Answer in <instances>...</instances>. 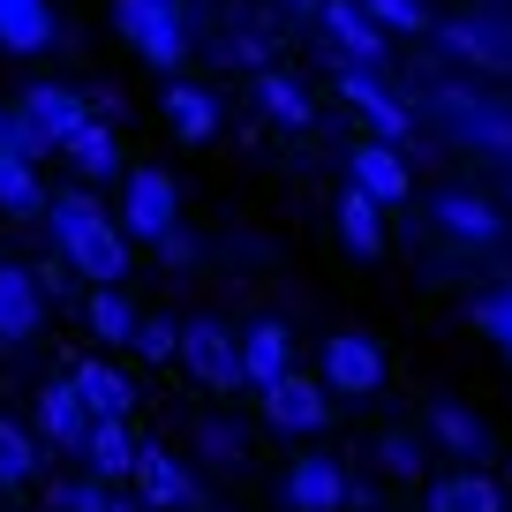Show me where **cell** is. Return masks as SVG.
<instances>
[{
  "label": "cell",
  "instance_id": "ac0fdd59",
  "mask_svg": "<svg viewBox=\"0 0 512 512\" xmlns=\"http://www.w3.org/2000/svg\"><path fill=\"white\" fill-rule=\"evenodd\" d=\"M294 369V332L279 317H264V324H249V332H241V377L256 384V392H264V384H279Z\"/></svg>",
  "mask_w": 512,
  "mask_h": 512
},
{
  "label": "cell",
  "instance_id": "e0dca14e",
  "mask_svg": "<svg viewBox=\"0 0 512 512\" xmlns=\"http://www.w3.org/2000/svg\"><path fill=\"white\" fill-rule=\"evenodd\" d=\"M113 128H121V121L91 106V113H83V121H76V136H68V144H61V159L76 166L83 181H113V166H121V144H113Z\"/></svg>",
  "mask_w": 512,
  "mask_h": 512
},
{
  "label": "cell",
  "instance_id": "ffe728a7",
  "mask_svg": "<svg viewBox=\"0 0 512 512\" xmlns=\"http://www.w3.org/2000/svg\"><path fill=\"white\" fill-rule=\"evenodd\" d=\"M136 452H144V437L128 430V415H106V422H91V445H83V467L91 475H136Z\"/></svg>",
  "mask_w": 512,
  "mask_h": 512
},
{
  "label": "cell",
  "instance_id": "7c38bea8",
  "mask_svg": "<svg viewBox=\"0 0 512 512\" xmlns=\"http://www.w3.org/2000/svg\"><path fill=\"white\" fill-rule=\"evenodd\" d=\"M136 490H144L151 512H196V505H204L196 475H189L166 445H151V437H144V452H136Z\"/></svg>",
  "mask_w": 512,
  "mask_h": 512
},
{
  "label": "cell",
  "instance_id": "cb8c5ba5",
  "mask_svg": "<svg viewBox=\"0 0 512 512\" xmlns=\"http://www.w3.org/2000/svg\"><path fill=\"white\" fill-rule=\"evenodd\" d=\"M0 46L46 53L53 46V0H0Z\"/></svg>",
  "mask_w": 512,
  "mask_h": 512
},
{
  "label": "cell",
  "instance_id": "f35d334b",
  "mask_svg": "<svg viewBox=\"0 0 512 512\" xmlns=\"http://www.w3.org/2000/svg\"><path fill=\"white\" fill-rule=\"evenodd\" d=\"M279 8H294V16H309V23H317V8H324V0H279Z\"/></svg>",
  "mask_w": 512,
  "mask_h": 512
},
{
  "label": "cell",
  "instance_id": "5bb4252c",
  "mask_svg": "<svg viewBox=\"0 0 512 512\" xmlns=\"http://www.w3.org/2000/svg\"><path fill=\"white\" fill-rule=\"evenodd\" d=\"M91 407H83V392H76V384H46V392H38V407H31V430L38 437H46V445H61V452H83V445H91Z\"/></svg>",
  "mask_w": 512,
  "mask_h": 512
},
{
  "label": "cell",
  "instance_id": "4316f807",
  "mask_svg": "<svg viewBox=\"0 0 512 512\" xmlns=\"http://www.w3.org/2000/svg\"><path fill=\"white\" fill-rule=\"evenodd\" d=\"M0 211H16V219H38V211H46L38 159H23V151H0Z\"/></svg>",
  "mask_w": 512,
  "mask_h": 512
},
{
  "label": "cell",
  "instance_id": "2e32d148",
  "mask_svg": "<svg viewBox=\"0 0 512 512\" xmlns=\"http://www.w3.org/2000/svg\"><path fill=\"white\" fill-rule=\"evenodd\" d=\"M347 181H354V189H369V196H384V204H400V196L415 189V174H407V159H400V144H392V136H369V144H354Z\"/></svg>",
  "mask_w": 512,
  "mask_h": 512
},
{
  "label": "cell",
  "instance_id": "9c48e42d",
  "mask_svg": "<svg viewBox=\"0 0 512 512\" xmlns=\"http://www.w3.org/2000/svg\"><path fill=\"white\" fill-rule=\"evenodd\" d=\"M324 384H332L339 400H369L384 384V347L369 332H332L324 339Z\"/></svg>",
  "mask_w": 512,
  "mask_h": 512
},
{
  "label": "cell",
  "instance_id": "d6a6232c",
  "mask_svg": "<svg viewBox=\"0 0 512 512\" xmlns=\"http://www.w3.org/2000/svg\"><path fill=\"white\" fill-rule=\"evenodd\" d=\"M369 16H377L384 31H407V38L437 31V23H430V8H422V0H369Z\"/></svg>",
  "mask_w": 512,
  "mask_h": 512
},
{
  "label": "cell",
  "instance_id": "1f68e13d",
  "mask_svg": "<svg viewBox=\"0 0 512 512\" xmlns=\"http://www.w3.org/2000/svg\"><path fill=\"white\" fill-rule=\"evenodd\" d=\"M475 324L497 339V354L512 362V279H497L490 294H475Z\"/></svg>",
  "mask_w": 512,
  "mask_h": 512
},
{
  "label": "cell",
  "instance_id": "484cf974",
  "mask_svg": "<svg viewBox=\"0 0 512 512\" xmlns=\"http://www.w3.org/2000/svg\"><path fill=\"white\" fill-rule=\"evenodd\" d=\"M430 430H437V445H452L460 460H482V452H490V422L467 415L460 400H430Z\"/></svg>",
  "mask_w": 512,
  "mask_h": 512
},
{
  "label": "cell",
  "instance_id": "9a60e30c",
  "mask_svg": "<svg viewBox=\"0 0 512 512\" xmlns=\"http://www.w3.org/2000/svg\"><path fill=\"white\" fill-rule=\"evenodd\" d=\"M16 106H23V121H31V136H38V144H46V151H61L68 136H76V121L91 113V98H83V91H61V83H31V91H23Z\"/></svg>",
  "mask_w": 512,
  "mask_h": 512
},
{
  "label": "cell",
  "instance_id": "e575fe53",
  "mask_svg": "<svg viewBox=\"0 0 512 512\" xmlns=\"http://www.w3.org/2000/svg\"><path fill=\"white\" fill-rule=\"evenodd\" d=\"M226 61H241V68H272V31H264V23H241V31L226 38Z\"/></svg>",
  "mask_w": 512,
  "mask_h": 512
},
{
  "label": "cell",
  "instance_id": "5b68a950",
  "mask_svg": "<svg viewBox=\"0 0 512 512\" xmlns=\"http://www.w3.org/2000/svg\"><path fill=\"white\" fill-rule=\"evenodd\" d=\"M121 226H128L136 241H151V249H159L166 234H181V189H174V174L136 166V174H128V189H121Z\"/></svg>",
  "mask_w": 512,
  "mask_h": 512
},
{
  "label": "cell",
  "instance_id": "44dd1931",
  "mask_svg": "<svg viewBox=\"0 0 512 512\" xmlns=\"http://www.w3.org/2000/svg\"><path fill=\"white\" fill-rule=\"evenodd\" d=\"M384 196H369V189H354L347 181V196H339V241H347L354 256H377L384 249Z\"/></svg>",
  "mask_w": 512,
  "mask_h": 512
},
{
  "label": "cell",
  "instance_id": "603a6c76",
  "mask_svg": "<svg viewBox=\"0 0 512 512\" xmlns=\"http://www.w3.org/2000/svg\"><path fill=\"white\" fill-rule=\"evenodd\" d=\"M68 384L83 392V407H91L98 422H106V415H128V407H136V384H128L113 362H76V369H68Z\"/></svg>",
  "mask_w": 512,
  "mask_h": 512
},
{
  "label": "cell",
  "instance_id": "74e56055",
  "mask_svg": "<svg viewBox=\"0 0 512 512\" xmlns=\"http://www.w3.org/2000/svg\"><path fill=\"white\" fill-rule=\"evenodd\" d=\"M196 445H204L211 460H226V467L241 460V430H234V422H204V430H196Z\"/></svg>",
  "mask_w": 512,
  "mask_h": 512
},
{
  "label": "cell",
  "instance_id": "f1b7e54d",
  "mask_svg": "<svg viewBox=\"0 0 512 512\" xmlns=\"http://www.w3.org/2000/svg\"><path fill=\"white\" fill-rule=\"evenodd\" d=\"M166 121H174V136L204 144L211 128H219V98H211L204 83H174V91H166Z\"/></svg>",
  "mask_w": 512,
  "mask_h": 512
},
{
  "label": "cell",
  "instance_id": "d590c367",
  "mask_svg": "<svg viewBox=\"0 0 512 512\" xmlns=\"http://www.w3.org/2000/svg\"><path fill=\"white\" fill-rule=\"evenodd\" d=\"M377 460H384V475H415V467H422V445H415L407 430H384V437H377Z\"/></svg>",
  "mask_w": 512,
  "mask_h": 512
},
{
  "label": "cell",
  "instance_id": "277c9868",
  "mask_svg": "<svg viewBox=\"0 0 512 512\" xmlns=\"http://www.w3.org/2000/svg\"><path fill=\"white\" fill-rule=\"evenodd\" d=\"M339 98H347V106L377 128V136H392V144H407V136H415V106L384 83L377 61H339Z\"/></svg>",
  "mask_w": 512,
  "mask_h": 512
},
{
  "label": "cell",
  "instance_id": "7402d4cb",
  "mask_svg": "<svg viewBox=\"0 0 512 512\" xmlns=\"http://www.w3.org/2000/svg\"><path fill=\"white\" fill-rule=\"evenodd\" d=\"M256 106H264V121H272V128H309V121H317L309 91L287 76V68H256Z\"/></svg>",
  "mask_w": 512,
  "mask_h": 512
},
{
  "label": "cell",
  "instance_id": "d6986e66",
  "mask_svg": "<svg viewBox=\"0 0 512 512\" xmlns=\"http://www.w3.org/2000/svg\"><path fill=\"white\" fill-rule=\"evenodd\" d=\"M46 317V287L23 264H0V339H31Z\"/></svg>",
  "mask_w": 512,
  "mask_h": 512
},
{
  "label": "cell",
  "instance_id": "8d00e7d4",
  "mask_svg": "<svg viewBox=\"0 0 512 512\" xmlns=\"http://www.w3.org/2000/svg\"><path fill=\"white\" fill-rule=\"evenodd\" d=\"M0 151H23V159H38V136H31V121H23V106H0Z\"/></svg>",
  "mask_w": 512,
  "mask_h": 512
},
{
  "label": "cell",
  "instance_id": "52a82bcc",
  "mask_svg": "<svg viewBox=\"0 0 512 512\" xmlns=\"http://www.w3.org/2000/svg\"><path fill=\"white\" fill-rule=\"evenodd\" d=\"M264 422H272V430H294V437L324 430V422H332V384L287 369L279 384H264Z\"/></svg>",
  "mask_w": 512,
  "mask_h": 512
},
{
  "label": "cell",
  "instance_id": "4dcf8cb0",
  "mask_svg": "<svg viewBox=\"0 0 512 512\" xmlns=\"http://www.w3.org/2000/svg\"><path fill=\"white\" fill-rule=\"evenodd\" d=\"M46 505L53 512H113V497H106V475H68L46 490Z\"/></svg>",
  "mask_w": 512,
  "mask_h": 512
},
{
  "label": "cell",
  "instance_id": "4fadbf2b",
  "mask_svg": "<svg viewBox=\"0 0 512 512\" xmlns=\"http://www.w3.org/2000/svg\"><path fill=\"white\" fill-rule=\"evenodd\" d=\"M437 46L475 68H512V23L505 16H452V23H437Z\"/></svg>",
  "mask_w": 512,
  "mask_h": 512
},
{
  "label": "cell",
  "instance_id": "3957f363",
  "mask_svg": "<svg viewBox=\"0 0 512 512\" xmlns=\"http://www.w3.org/2000/svg\"><path fill=\"white\" fill-rule=\"evenodd\" d=\"M113 23L151 68H181L189 53V23H181V0H113Z\"/></svg>",
  "mask_w": 512,
  "mask_h": 512
},
{
  "label": "cell",
  "instance_id": "836d02e7",
  "mask_svg": "<svg viewBox=\"0 0 512 512\" xmlns=\"http://www.w3.org/2000/svg\"><path fill=\"white\" fill-rule=\"evenodd\" d=\"M128 354H144V362H174V354H181V332H174L166 317H144V324H136V339H128Z\"/></svg>",
  "mask_w": 512,
  "mask_h": 512
},
{
  "label": "cell",
  "instance_id": "6da1fadb",
  "mask_svg": "<svg viewBox=\"0 0 512 512\" xmlns=\"http://www.w3.org/2000/svg\"><path fill=\"white\" fill-rule=\"evenodd\" d=\"M46 219H53V249L76 264L91 287H113V279H128V226H113V211H98L83 189H68V196H53L46 204Z\"/></svg>",
  "mask_w": 512,
  "mask_h": 512
},
{
  "label": "cell",
  "instance_id": "7a4b0ae2",
  "mask_svg": "<svg viewBox=\"0 0 512 512\" xmlns=\"http://www.w3.org/2000/svg\"><path fill=\"white\" fill-rule=\"evenodd\" d=\"M430 106H437V121H445L460 144H475V151H490V159L512 166V106H497V98H475L467 83H437Z\"/></svg>",
  "mask_w": 512,
  "mask_h": 512
},
{
  "label": "cell",
  "instance_id": "ab89813d",
  "mask_svg": "<svg viewBox=\"0 0 512 512\" xmlns=\"http://www.w3.org/2000/svg\"><path fill=\"white\" fill-rule=\"evenodd\" d=\"M113 512H144V505H113Z\"/></svg>",
  "mask_w": 512,
  "mask_h": 512
},
{
  "label": "cell",
  "instance_id": "ba28073f",
  "mask_svg": "<svg viewBox=\"0 0 512 512\" xmlns=\"http://www.w3.org/2000/svg\"><path fill=\"white\" fill-rule=\"evenodd\" d=\"M430 219H437V234H445L452 249H497V241H505V211H497L490 196H475V189H445L430 204Z\"/></svg>",
  "mask_w": 512,
  "mask_h": 512
},
{
  "label": "cell",
  "instance_id": "d4e9b609",
  "mask_svg": "<svg viewBox=\"0 0 512 512\" xmlns=\"http://www.w3.org/2000/svg\"><path fill=\"white\" fill-rule=\"evenodd\" d=\"M83 324H91L98 339H113V347H128V339H136V324H144V309L128 302L121 279H113V287H91V294H83Z\"/></svg>",
  "mask_w": 512,
  "mask_h": 512
},
{
  "label": "cell",
  "instance_id": "30bf717a",
  "mask_svg": "<svg viewBox=\"0 0 512 512\" xmlns=\"http://www.w3.org/2000/svg\"><path fill=\"white\" fill-rule=\"evenodd\" d=\"M287 505H294V512H347V505H354L347 460H332V452L294 460V467H287Z\"/></svg>",
  "mask_w": 512,
  "mask_h": 512
},
{
  "label": "cell",
  "instance_id": "8fae6325",
  "mask_svg": "<svg viewBox=\"0 0 512 512\" xmlns=\"http://www.w3.org/2000/svg\"><path fill=\"white\" fill-rule=\"evenodd\" d=\"M317 31L332 46V61H384V23L369 16V0H324Z\"/></svg>",
  "mask_w": 512,
  "mask_h": 512
},
{
  "label": "cell",
  "instance_id": "f546056e",
  "mask_svg": "<svg viewBox=\"0 0 512 512\" xmlns=\"http://www.w3.org/2000/svg\"><path fill=\"white\" fill-rule=\"evenodd\" d=\"M23 482H38V437L0 415V490H23Z\"/></svg>",
  "mask_w": 512,
  "mask_h": 512
},
{
  "label": "cell",
  "instance_id": "83f0119b",
  "mask_svg": "<svg viewBox=\"0 0 512 512\" xmlns=\"http://www.w3.org/2000/svg\"><path fill=\"white\" fill-rule=\"evenodd\" d=\"M430 512H505V497H497V482L482 467H467V475H445L430 490Z\"/></svg>",
  "mask_w": 512,
  "mask_h": 512
},
{
  "label": "cell",
  "instance_id": "8992f818",
  "mask_svg": "<svg viewBox=\"0 0 512 512\" xmlns=\"http://www.w3.org/2000/svg\"><path fill=\"white\" fill-rule=\"evenodd\" d=\"M181 369H189L196 384H211V392H234V384H249V377H241V332H226L219 317L181 324Z\"/></svg>",
  "mask_w": 512,
  "mask_h": 512
}]
</instances>
